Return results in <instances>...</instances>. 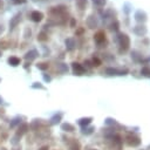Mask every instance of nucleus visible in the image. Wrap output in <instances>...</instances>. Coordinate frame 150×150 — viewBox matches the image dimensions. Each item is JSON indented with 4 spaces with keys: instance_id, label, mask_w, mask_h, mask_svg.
Wrapping results in <instances>:
<instances>
[{
    "instance_id": "nucleus-31",
    "label": "nucleus",
    "mask_w": 150,
    "mask_h": 150,
    "mask_svg": "<svg viewBox=\"0 0 150 150\" xmlns=\"http://www.w3.org/2000/svg\"><path fill=\"white\" fill-rule=\"evenodd\" d=\"M120 28V22L117 20H115L114 22L110 23V30H114V32H117Z\"/></svg>"
},
{
    "instance_id": "nucleus-4",
    "label": "nucleus",
    "mask_w": 150,
    "mask_h": 150,
    "mask_svg": "<svg viewBox=\"0 0 150 150\" xmlns=\"http://www.w3.org/2000/svg\"><path fill=\"white\" fill-rule=\"evenodd\" d=\"M128 73H129L128 68H123V69H117V68H114V67L105 68V74L109 75V76H112V75H127Z\"/></svg>"
},
{
    "instance_id": "nucleus-19",
    "label": "nucleus",
    "mask_w": 150,
    "mask_h": 150,
    "mask_svg": "<svg viewBox=\"0 0 150 150\" xmlns=\"http://www.w3.org/2000/svg\"><path fill=\"white\" fill-rule=\"evenodd\" d=\"M49 134H50V131L47 130V129H41L40 128L39 130H36V136L39 138H47L49 136Z\"/></svg>"
},
{
    "instance_id": "nucleus-49",
    "label": "nucleus",
    "mask_w": 150,
    "mask_h": 150,
    "mask_svg": "<svg viewBox=\"0 0 150 150\" xmlns=\"http://www.w3.org/2000/svg\"><path fill=\"white\" fill-rule=\"evenodd\" d=\"M1 150H6V148H1Z\"/></svg>"
},
{
    "instance_id": "nucleus-27",
    "label": "nucleus",
    "mask_w": 150,
    "mask_h": 150,
    "mask_svg": "<svg viewBox=\"0 0 150 150\" xmlns=\"http://www.w3.org/2000/svg\"><path fill=\"white\" fill-rule=\"evenodd\" d=\"M131 57H132V60H135L136 62L142 61V55H141L137 50H132V53H131Z\"/></svg>"
},
{
    "instance_id": "nucleus-36",
    "label": "nucleus",
    "mask_w": 150,
    "mask_h": 150,
    "mask_svg": "<svg viewBox=\"0 0 150 150\" xmlns=\"http://www.w3.org/2000/svg\"><path fill=\"white\" fill-rule=\"evenodd\" d=\"M93 2H94V5H96V6H100V7H102V6H104V5H105L107 0H93Z\"/></svg>"
},
{
    "instance_id": "nucleus-20",
    "label": "nucleus",
    "mask_w": 150,
    "mask_h": 150,
    "mask_svg": "<svg viewBox=\"0 0 150 150\" xmlns=\"http://www.w3.org/2000/svg\"><path fill=\"white\" fill-rule=\"evenodd\" d=\"M61 118H62V114H61V112L55 114V115H54V116H53V117L49 120V124H50V125H55V124L60 123Z\"/></svg>"
},
{
    "instance_id": "nucleus-14",
    "label": "nucleus",
    "mask_w": 150,
    "mask_h": 150,
    "mask_svg": "<svg viewBox=\"0 0 150 150\" xmlns=\"http://www.w3.org/2000/svg\"><path fill=\"white\" fill-rule=\"evenodd\" d=\"M38 55H39V53H38L36 49H30L29 52H27V53L25 54V59H26L27 61H32V60L36 59Z\"/></svg>"
},
{
    "instance_id": "nucleus-47",
    "label": "nucleus",
    "mask_w": 150,
    "mask_h": 150,
    "mask_svg": "<svg viewBox=\"0 0 150 150\" xmlns=\"http://www.w3.org/2000/svg\"><path fill=\"white\" fill-rule=\"evenodd\" d=\"M2 6H4V2H2V0H0V8H2Z\"/></svg>"
},
{
    "instance_id": "nucleus-45",
    "label": "nucleus",
    "mask_w": 150,
    "mask_h": 150,
    "mask_svg": "<svg viewBox=\"0 0 150 150\" xmlns=\"http://www.w3.org/2000/svg\"><path fill=\"white\" fill-rule=\"evenodd\" d=\"M70 25H71V26H74V25H75V20H74V19H71V21H70Z\"/></svg>"
},
{
    "instance_id": "nucleus-7",
    "label": "nucleus",
    "mask_w": 150,
    "mask_h": 150,
    "mask_svg": "<svg viewBox=\"0 0 150 150\" xmlns=\"http://www.w3.org/2000/svg\"><path fill=\"white\" fill-rule=\"evenodd\" d=\"M21 21V13H16L13 15V18H11V21H9V29H14Z\"/></svg>"
},
{
    "instance_id": "nucleus-35",
    "label": "nucleus",
    "mask_w": 150,
    "mask_h": 150,
    "mask_svg": "<svg viewBox=\"0 0 150 150\" xmlns=\"http://www.w3.org/2000/svg\"><path fill=\"white\" fill-rule=\"evenodd\" d=\"M20 138H21V137H19L18 135H14V136L12 137V139H11V143H12L13 145H16V144L20 142Z\"/></svg>"
},
{
    "instance_id": "nucleus-11",
    "label": "nucleus",
    "mask_w": 150,
    "mask_h": 150,
    "mask_svg": "<svg viewBox=\"0 0 150 150\" xmlns=\"http://www.w3.org/2000/svg\"><path fill=\"white\" fill-rule=\"evenodd\" d=\"M86 23H87L88 28H91V29H93V28H96L97 25H98L97 19H96L95 15H89V16L87 18V20H86Z\"/></svg>"
},
{
    "instance_id": "nucleus-40",
    "label": "nucleus",
    "mask_w": 150,
    "mask_h": 150,
    "mask_svg": "<svg viewBox=\"0 0 150 150\" xmlns=\"http://www.w3.org/2000/svg\"><path fill=\"white\" fill-rule=\"evenodd\" d=\"M84 64H86V67H87V68H91V67H93V64H91V61H89V60L84 61Z\"/></svg>"
},
{
    "instance_id": "nucleus-41",
    "label": "nucleus",
    "mask_w": 150,
    "mask_h": 150,
    "mask_svg": "<svg viewBox=\"0 0 150 150\" xmlns=\"http://www.w3.org/2000/svg\"><path fill=\"white\" fill-rule=\"evenodd\" d=\"M43 80H45L46 82H49V81L52 80V77H50L49 75H47V74H43Z\"/></svg>"
},
{
    "instance_id": "nucleus-10",
    "label": "nucleus",
    "mask_w": 150,
    "mask_h": 150,
    "mask_svg": "<svg viewBox=\"0 0 150 150\" xmlns=\"http://www.w3.org/2000/svg\"><path fill=\"white\" fill-rule=\"evenodd\" d=\"M134 33L136 34V35H138V36H144L145 34H146V32H148V28L144 26V25H137V26H135L134 27Z\"/></svg>"
},
{
    "instance_id": "nucleus-37",
    "label": "nucleus",
    "mask_w": 150,
    "mask_h": 150,
    "mask_svg": "<svg viewBox=\"0 0 150 150\" xmlns=\"http://www.w3.org/2000/svg\"><path fill=\"white\" fill-rule=\"evenodd\" d=\"M30 35H32V30H30V28H25V32H23V36L26 38V39H28V38H30Z\"/></svg>"
},
{
    "instance_id": "nucleus-54",
    "label": "nucleus",
    "mask_w": 150,
    "mask_h": 150,
    "mask_svg": "<svg viewBox=\"0 0 150 150\" xmlns=\"http://www.w3.org/2000/svg\"><path fill=\"white\" fill-rule=\"evenodd\" d=\"M0 82H1V79H0Z\"/></svg>"
},
{
    "instance_id": "nucleus-16",
    "label": "nucleus",
    "mask_w": 150,
    "mask_h": 150,
    "mask_svg": "<svg viewBox=\"0 0 150 150\" xmlns=\"http://www.w3.org/2000/svg\"><path fill=\"white\" fill-rule=\"evenodd\" d=\"M64 43H66V47H67L68 50H73V49L75 48V46H76V42H75L74 38H68V39H66Z\"/></svg>"
},
{
    "instance_id": "nucleus-1",
    "label": "nucleus",
    "mask_w": 150,
    "mask_h": 150,
    "mask_svg": "<svg viewBox=\"0 0 150 150\" xmlns=\"http://www.w3.org/2000/svg\"><path fill=\"white\" fill-rule=\"evenodd\" d=\"M116 41L120 46V49L118 52L120 53H125L128 49H129V46H130V39L127 34L124 33H118L117 36H116Z\"/></svg>"
},
{
    "instance_id": "nucleus-39",
    "label": "nucleus",
    "mask_w": 150,
    "mask_h": 150,
    "mask_svg": "<svg viewBox=\"0 0 150 150\" xmlns=\"http://www.w3.org/2000/svg\"><path fill=\"white\" fill-rule=\"evenodd\" d=\"M123 8H124L125 14H129V13H130V4H128V2L124 4V7H123Z\"/></svg>"
},
{
    "instance_id": "nucleus-23",
    "label": "nucleus",
    "mask_w": 150,
    "mask_h": 150,
    "mask_svg": "<svg viewBox=\"0 0 150 150\" xmlns=\"http://www.w3.org/2000/svg\"><path fill=\"white\" fill-rule=\"evenodd\" d=\"M68 150H81V146H80V143L76 141V139H71L69 142V149Z\"/></svg>"
},
{
    "instance_id": "nucleus-5",
    "label": "nucleus",
    "mask_w": 150,
    "mask_h": 150,
    "mask_svg": "<svg viewBox=\"0 0 150 150\" xmlns=\"http://www.w3.org/2000/svg\"><path fill=\"white\" fill-rule=\"evenodd\" d=\"M134 18H135V20H136L137 22H139L141 25H142V23H144V22L148 20V15H146V13H145L144 11H142V9L136 11V13H135Z\"/></svg>"
},
{
    "instance_id": "nucleus-2",
    "label": "nucleus",
    "mask_w": 150,
    "mask_h": 150,
    "mask_svg": "<svg viewBox=\"0 0 150 150\" xmlns=\"http://www.w3.org/2000/svg\"><path fill=\"white\" fill-rule=\"evenodd\" d=\"M109 139V148L110 150H121L122 148V138L120 135H114L112 137L108 138Z\"/></svg>"
},
{
    "instance_id": "nucleus-42",
    "label": "nucleus",
    "mask_w": 150,
    "mask_h": 150,
    "mask_svg": "<svg viewBox=\"0 0 150 150\" xmlns=\"http://www.w3.org/2000/svg\"><path fill=\"white\" fill-rule=\"evenodd\" d=\"M26 0H13V4H25Z\"/></svg>"
},
{
    "instance_id": "nucleus-32",
    "label": "nucleus",
    "mask_w": 150,
    "mask_h": 150,
    "mask_svg": "<svg viewBox=\"0 0 150 150\" xmlns=\"http://www.w3.org/2000/svg\"><path fill=\"white\" fill-rule=\"evenodd\" d=\"M48 67H49V64L46 63V62H39V63H36V68L40 69V70H46V69H48Z\"/></svg>"
},
{
    "instance_id": "nucleus-48",
    "label": "nucleus",
    "mask_w": 150,
    "mask_h": 150,
    "mask_svg": "<svg viewBox=\"0 0 150 150\" xmlns=\"http://www.w3.org/2000/svg\"><path fill=\"white\" fill-rule=\"evenodd\" d=\"M1 103H2V98H0V104H1Z\"/></svg>"
},
{
    "instance_id": "nucleus-9",
    "label": "nucleus",
    "mask_w": 150,
    "mask_h": 150,
    "mask_svg": "<svg viewBox=\"0 0 150 150\" xmlns=\"http://www.w3.org/2000/svg\"><path fill=\"white\" fill-rule=\"evenodd\" d=\"M50 14L55 15V16H60V15H63L66 13V7L64 6H56V7H52V9L49 11Z\"/></svg>"
},
{
    "instance_id": "nucleus-12",
    "label": "nucleus",
    "mask_w": 150,
    "mask_h": 150,
    "mask_svg": "<svg viewBox=\"0 0 150 150\" xmlns=\"http://www.w3.org/2000/svg\"><path fill=\"white\" fill-rule=\"evenodd\" d=\"M94 40L97 45H102V43H105L107 42V39H105V34L103 32H97L95 35H94Z\"/></svg>"
},
{
    "instance_id": "nucleus-28",
    "label": "nucleus",
    "mask_w": 150,
    "mask_h": 150,
    "mask_svg": "<svg viewBox=\"0 0 150 150\" xmlns=\"http://www.w3.org/2000/svg\"><path fill=\"white\" fill-rule=\"evenodd\" d=\"M94 130H95L94 127H84V128H82L81 132H82L83 135H90V134H93Z\"/></svg>"
},
{
    "instance_id": "nucleus-15",
    "label": "nucleus",
    "mask_w": 150,
    "mask_h": 150,
    "mask_svg": "<svg viewBox=\"0 0 150 150\" xmlns=\"http://www.w3.org/2000/svg\"><path fill=\"white\" fill-rule=\"evenodd\" d=\"M41 127H42V121H41V120H33V121L30 122V124H29V128H30L32 130H34V131L39 130Z\"/></svg>"
},
{
    "instance_id": "nucleus-8",
    "label": "nucleus",
    "mask_w": 150,
    "mask_h": 150,
    "mask_svg": "<svg viewBox=\"0 0 150 150\" xmlns=\"http://www.w3.org/2000/svg\"><path fill=\"white\" fill-rule=\"evenodd\" d=\"M28 129H29V125H28V123H26V122H22V123H20V124H19V127H18V130H16L15 135H18L19 137H21L22 135H25V134L28 131Z\"/></svg>"
},
{
    "instance_id": "nucleus-29",
    "label": "nucleus",
    "mask_w": 150,
    "mask_h": 150,
    "mask_svg": "<svg viewBox=\"0 0 150 150\" xmlns=\"http://www.w3.org/2000/svg\"><path fill=\"white\" fill-rule=\"evenodd\" d=\"M88 4V0H76V6L80 8V9H84L86 6Z\"/></svg>"
},
{
    "instance_id": "nucleus-44",
    "label": "nucleus",
    "mask_w": 150,
    "mask_h": 150,
    "mask_svg": "<svg viewBox=\"0 0 150 150\" xmlns=\"http://www.w3.org/2000/svg\"><path fill=\"white\" fill-rule=\"evenodd\" d=\"M48 149H49V146H48V145H43V146H41L39 150H48Z\"/></svg>"
},
{
    "instance_id": "nucleus-51",
    "label": "nucleus",
    "mask_w": 150,
    "mask_h": 150,
    "mask_svg": "<svg viewBox=\"0 0 150 150\" xmlns=\"http://www.w3.org/2000/svg\"><path fill=\"white\" fill-rule=\"evenodd\" d=\"M91 150H98V149H91Z\"/></svg>"
},
{
    "instance_id": "nucleus-52",
    "label": "nucleus",
    "mask_w": 150,
    "mask_h": 150,
    "mask_svg": "<svg viewBox=\"0 0 150 150\" xmlns=\"http://www.w3.org/2000/svg\"><path fill=\"white\" fill-rule=\"evenodd\" d=\"M139 150H145V149H139Z\"/></svg>"
},
{
    "instance_id": "nucleus-24",
    "label": "nucleus",
    "mask_w": 150,
    "mask_h": 150,
    "mask_svg": "<svg viewBox=\"0 0 150 150\" xmlns=\"http://www.w3.org/2000/svg\"><path fill=\"white\" fill-rule=\"evenodd\" d=\"M141 74L144 77H150V67L149 66H143L141 69Z\"/></svg>"
},
{
    "instance_id": "nucleus-26",
    "label": "nucleus",
    "mask_w": 150,
    "mask_h": 150,
    "mask_svg": "<svg viewBox=\"0 0 150 150\" xmlns=\"http://www.w3.org/2000/svg\"><path fill=\"white\" fill-rule=\"evenodd\" d=\"M103 135H104L107 138H110V137H112L114 135H116V132H115V129H114V128H109V129H105V130H104Z\"/></svg>"
},
{
    "instance_id": "nucleus-3",
    "label": "nucleus",
    "mask_w": 150,
    "mask_h": 150,
    "mask_svg": "<svg viewBox=\"0 0 150 150\" xmlns=\"http://www.w3.org/2000/svg\"><path fill=\"white\" fill-rule=\"evenodd\" d=\"M124 141H125L127 145L132 146V148L138 146V145L141 144V138H139L138 136L134 135V134H129V135H127V137H125V139H124Z\"/></svg>"
},
{
    "instance_id": "nucleus-17",
    "label": "nucleus",
    "mask_w": 150,
    "mask_h": 150,
    "mask_svg": "<svg viewBox=\"0 0 150 150\" xmlns=\"http://www.w3.org/2000/svg\"><path fill=\"white\" fill-rule=\"evenodd\" d=\"M91 121H93V117H82V118H80V120L77 121V123H79L82 128H84V127H88V125L91 123Z\"/></svg>"
},
{
    "instance_id": "nucleus-25",
    "label": "nucleus",
    "mask_w": 150,
    "mask_h": 150,
    "mask_svg": "<svg viewBox=\"0 0 150 150\" xmlns=\"http://www.w3.org/2000/svg\"><path fill=\"white\" fill-rule=\"evenodd\" d=\"M20 123H22L21 122V117H19V116H16V117H14L12 121H11V124H9V128H15L16 125H19Z\"/></svg>"
},
{
    "instance_id": "nucleus-38",
    "label": "nucleus",
    "mask_w": 150,
    "mask_h": 150,
    "mask_svg": "<svg viewBox=\"0 0 150 150\" xmlns=\"http://www.w3.org/2000/svg\"><path fill=\"white\" fill-rule=\"evenodd\" d=\"M32 88H33V89H45V87H43L41 83H39V82H34V83L32 84Z\"/></svg>"
},
{
    "instance_id": "nucleus-21",
    "label": "nucleus",
    "mask_w": 150,
    "mask_h": 150,
    "mask_svg": "<svg viewBox=\"0 0 150 150\" xmlns=\"http://www.w3.org/2000/svg\"><path fill=\"white\" fill-rule=\"evenodd\" d=\"M61 130H63V131H66V132H73L74 130H75V127L73 125V124H70V123H62L61 124Z\"/></svg>"
},
{
    "instance_id": "nucleus-6",
    "label": "nucleus",
    "mask_w": 150,
    "mask_h": 150,
    "mask_svg": "<svg viewBox=\"0 0 150 150\" xmlns=\"http://www.w3.org/2000/svg\"><path fill=\"white\" fill-rule=\"evenodd\" d=\"M71 68H73V73L75 75L80 76V75H83L86 73V68L81 63H79V62H73L71 63Z\"/></svg>"
},
{
    "instance_id": "nucleus-22",
    "label": "nucleus",
    "mask_w": 150,
    "mask_h": 150,
    "mask_svg": "<svg viewBox=\"0 0 150 150\" xmlns=\"http://www.w3.org/2000/svg\"><path fill=\"white\" fill-rule=\"evenodd\" d=\"M7 62H8L11 66L16 67V66H19V64H20V59H19V57H16V56H9V57H8V60H7Z\"/></svg>"
},
{
    "instance_id": "nucleus-50",
    "label": "nucleus",
    "mask_w": 150,
    "mask_h": 150,
    "mask_svg": "<svg viewBox=\"0 0 150 150\" xmlns=\"http://www.w3.org/2000/svg\"><path fill=\"white\" fill-rule=\"evenodd\" d=\"M146 150H150V145H149V146H148V149H146Z\"/></svg>"
},
{
    "instance_id": "nucleus-34",
    "label": "nucleus",
    "mask_w": 150,
    "mask_h": 150,
    "mask_svg": "<svg viewBox=\"0 0 150 150\" xmlns=\"http://www.w3.org/2000/svg\"><path fill=\"white\" fill-rule=\"evenodd\" d=\"M91 64H93L94 67H98V66H101V60H100L97 56H94L93 60H91Z\"/></svg>"
},
{
    "instance_id": "nucleus-46",
    "label": "nucleus",
    "mask_w": 150,
    "mask_h": 150,
    "mask_svg": "<svg viewBox=\"0 0 150 150\" xmlns=\"http://www.w3.org/2000/svg\"><path fill=\"white\" fill-rule=\"evenodd\" d=\"M13 150H21V146H15Z\"/></svg>"
},
{
    "instance_id": "nucleus-43",
    "label": "nucleus",
    "mask_w": 150,
    "mask_h": 150,
    "mask_svg": "<svg viewBox=\"0 0 150 150\" xmlns=\"http://www.w3.org/2000/svg\"><path fill=\"white\" fill-rule=\"evenodd\" d=\"M4 30H5V27H4V25H2V23H0V34H2V33H4Z\"/></svg>"
},
{
    "instance_id": "nucleus-53",
    "label": "nucleus",
    "mask_w": 150,
    "mask_h": 150,
    "mask_svg": "<svg viewBox=\"0 0 150 150\" xmlns=\"http://www.w3.org/2000/svg\"><path fill=\"white\" fill-rule=\"evenodd\" d=\"M0 56H1V52H0Z\"/></svg>"
},
{
    "instance_id": "nucleus-33",
    "label": "nucleus",
    "mask_w": 150,
    "mask_h": 150,
    "mask_svg": "<svg viewBox=\"0 0 150 150\" xmlns=\"http://www.w3.org/2000/svg\"><path fill=\"white\" fill-rule=\"evenodd\" d=\"M38 40H39V41H47V40H48V36H47V34H46L45 32H41V33L38 35Z\"/></svg>"
},
{
    "instance_id": "nucleus-13",
    "label": "nucleus",
    "mask_w": 150,
    "mask_h": 150,
    "mask_svg": "<svg viewBox=\"0 0 150 150\" xmlns=\"http://www.w3.org/2000/svg\"><path fill=\"white\" fill-rule=\"evenodd\" d=\"M43 19V14L39 11H33L30 13V20L34 21V22H40L41 20Z\"/></svg>"
},
{
    "instance_id": "nucleus-30",
    "label": "nucleus",
    "mask_w": 150,
    "mask_h": 150,
    "mask_svg": "<svg viewBox=\"0 0 150 150\" xmlns=\"http://www.w3.org/2000/svg\"><path fill=\"white\" fill-rule=\"evenodd\" d=\"M104 123H105L107 125H110V127H114V125L117 124L116 120H115V118H111V117H107L105 121H104Z\"/></svg>"
},
{
    "instance_id": "nucleus-18",
    "label": "nucleus",
    "mask_w": 150,
    "mask_h": 150,
    "mask_svg": "<svg viewBox=\"0 0 150 150\" xmlns=\"http://www.w3.org/2000/svg\"><path fill=\"white\" fill-rule=\"evenodd\" d=\"M56 69H57V71L61 73V74H66V73H68V66H67L66 63H63V62H59V63H56Z\"/></svg>"
}]
</instances>
